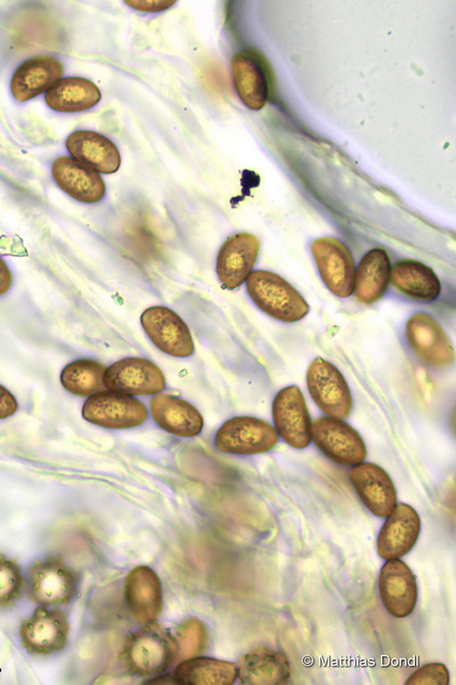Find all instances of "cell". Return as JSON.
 I'll return each instance as SVG.
<instances>
[{
    "instance_id": "cell-2",
    "label": "cell",
    "mask_w": 456,
    "mask_h": 685,
    "mask_svg": "<svg viewBox=\"0 0 456 685\" xmlns=\"http://www.w3.org/2000/svg\"><path fill=\"white\" fill-rule=\"evenodd\" d=\"M309 394L327 416L347 418L352 410V395L341 372L330 362L316 358L306 373Z\"/></svg>"
},
{
    "instance_id": "cell-19",
    "label": "cell",
    "mask_w": 456,
    "mask_h": 685,
    "mask_svg": "<svg viewBox=\"0 0 456 685\" xmlns=\"http://www.w3.org/2000/svg\"><path fill=\"white\" fill-rule=\"evenodd\" d=\"M66 147L74 159L98 173L114 174L120 166V153L115 143L97 132L76 131L67 136Z\"/></svg>"
},
{
    "instance_id": "cell-14",
    "label": "cell",
    "mask_w": 456,
    "mask_h": 685,
    "mask_svg": "<svg viewBox=\"0 0 456 685\" xmlns=\"http://www.w3.org/2000/svg\"><path fill=\"white\" fill-rule=\"evenodd\" d=\"M68 630V622L62 611L39 606L21 625L20 636L29 652L47 655L64 648Z\"/></svg>"
},
{
    "instance_id": "cell-11",
    "label": "cell",
    "mask_w": 456,
    "mask_h": 685,
    "mask_svg": "<svg viewBox=\"0 0 456 685\" xmlns=\"http://www.w3.org/2000/svg\"><path fill=\"white\" fill-rule=\"evenodd\" d=\"M30 596L37 604L49 606L68 603L78 587L75 573L54 558L36 562L28 571Z\"/></svg>"
},
{
    "instance_id": "cell-32",
    "label": "cell",
    "mask_w": 456,
    "mask_h": 685,
    "mask_svg": "<svg viewBox=\"0 0 456 685\" xmlns=\"http://www.w3.org/2000/svg\"><path fill=\"white\" fill-rule=\"evenodd\" d=\"M406 685H448L449 671L442 663H429L414 671Z\"/></svg>"
},
{
    "instance_id": "cell-3",
    "label": "cell",
    "mask_w": 456,
    "mask_h": 685,
    "mask_svg": "<svg viewBox=\"0 0 456 685\" xmlns=\"http://www.w3.org/2000/svg\"><path fill=\"white\" fill-rule=\"evenodd\" d=\"M311 440L328 458L340 465L354 466L366 458L367 448L359 433L350 425L330 416L314 420Z\"/></svg>"
},
{
    "instance_id": "cell-1",
    "label": "cell",
    "mask_w": 456,
    "mask_h": 685,
    "mask_svg": "<svg viewBox=\"0 0 456 685\" xmlns=\"http://www.w3.org/2000/svg\"><path fill=\"white\" fill-rule=\"evenodd\" d=\"M245 281L248 295L254 303L275 320L295 322L303 319L309 311V306L303 296L274 272L254 270Z\"/></svg>"
},
{
    "instance_id": "cell-22",
    "label": "cell",
    "mask_w": 456,
    "mask_h": 685,
    "mask_svg": "<svg viewBox=\"0 0 456 685\" xmlns=\"http://www.w3.org/2000/svg\"><path fill=\"white\" fill-rule=\"evenodd\" d=\"M125 594L133 616L148 624L157 618L161 610V585L157 574L147 566H137L127 576Z\"/></svg>"
},
{
    "instance_id": "cell-34",
    "label": "cell",
    "mask_w": 456,
    "mask_h": 685,
    "mask_svg": "<svg viewBox=\"0 0 456 685\" xmlns=\"http://www.w3.org/2000/svg\"><path fill=\"white\" fill-rule=\"evenodd\" d=\"M18 405L13 394L0 385V419L13 416Z\"/></svg>"
},
{
    "instance_id": "cell-27",
    "label": "cell",
    "mask_w": 456,
    "mask_h": 685,
    "mask_svg": "<svg viewBox=\"0 0 456 685\" xmlns=\"http://www.w3.org/2000/svg\"><path fill=\"white\" fill-rule=\"evenodd\" d=\"M101 92L91 80L80 77L58 79L46 93L47 104L59 112H78L98 103Z\"/></svg>"
},
{
    "instance_id": "cell-31",
    "label": "cell",
    "mask_w": 456,
    "mask_h": 685,
    "mask_svg": "<svg viewBox=\"0 0 456 685\" xmlns=\"http://www.w3.org/2000/svg\"><path fill=\"white\" fill-rule=\"evenodd\" d=\"M23 585L19 566L0 554V606L11 604L19 595Z\"/></svg>"
},
{
    "instance_id": "cell-5",
    "label": "cell",
    "mask_w": 456,
    "mask_h": 685,
    "mask_svg": "<svg viewBox=\"0 0 456 685\" xmlns=\"http://www.w3.org/2000/svg\"><path fill=\"white\" fill-rule=\"evenodd\" d=\"M82 416L102 427L123 429L144 423L148 412L144 404L131 395L114 391H101L85 401Z\"/></svg>"
},
{
    "instance_id": "cell-12",
    "label": "cell",
    "mask_w": 456,
    "mask_h": 685,
    "mask_svg": "<svg viewBox=\"0 0 456 685\" xmlns=\"http://www.w3.org/2000/svg\"><path fill=\"white\" fill-rule=\"evenodd\" d=\"M408 342L416 355L432 367H445L454 361V350L441 326L429 314L412 315L406 324Z\"/></svg>"
},
{
    "instance_id": "cell-13",
    "label": "cell",
    "mask_w": 456,
    "mask_h": 685,
    "mask_svg": "<svg viewBox=\"0 0 456 685\" xmlns=\"http://www.w3.org/2000/svg\"><path fill=\"white\" fill-rule=\"evenodd\" d=\"M260 240L251 233L230 236L221 246L216 258V273L221 284L229 290L241 286L256 262Z\"/></svg>"
},
{
    "instance_id": "cell-17",
    "label": "cell",
    "mask_w": 456,
    "mask_h": 685,
    "mask_svg": "<svg viewBox=\"0 0 456 685\" xmlns=\"http://www.w3.org/2000/svg\"><path fill=\"white\" fill-rule=\"evenodd\" d=\"M420 532V519L409 505H396L383 524L377 542L378 553L386 560L407 554L415 545Z\"/></svg>"
},
{
    "instance_id": "cell-29",
    "label": "cell",
    "mask_w": 456,
    "mask_h": 685,
    "mask_svg": "<svg viewBox=\"0 0 456 685\" xmlns=\"http://www.w3.org/2000/svg\"><path fill=\"white\" fill-rule=\"evenodd\" d=\"M105 365L91 359H78L67 364L60 382L69 393L78 396H90L104 391Z\"/></svg>"
},
{
    "instance_id": "cell-9",
    "label": "cell",
    "mask_w": 456,
    "mask_h": 685,
    "mask_svg": "<svg viewBox=\"0 0 456 685\" xmlns=\"http://www.w3.org/2000/svg\"><path fill=\"white\" fill-rule=\"evenodd\" d=\"M103 382L110 391L135 395L158 394L165 387L162 371L151 361L127 357L106 368Z\"/></svg>"
},
{
    "instance_id": "cell-16",
    "label": "cell",
    "mask_w": 456,
    "mask_h": 685,
    "mask_svg": "<svg viewBox=\"0 0 456 685\" xmlns=\"http://www.w3.org/2000/svg\"><path fill=\"white\" fill-rule=\"evenodd\" d=\"M378 589L385 608L392 616L405 617L414 610L418 596L416 578L404 562L390 559L384 564Z\"/></svg>"
},
{
    "instance_id": "cell-28",
    "label": "cell",
    "mask_w": 456,
    "mask_h": 685,
    "mask_svg": "<svg viewBox=\"0 0 456 685\" xmlns=\"http://www.w3.org/2000/svg\"><path fill=\"white\" fill-rule=\"evenodd\" d=\"M236 675V669L230 662L193 657L178 666L174 679L183 685H230Z\"/></svg>"
},
{
    "instance_id": "cell-18",
    "label": "cell",
    "mask_w": 456,
    "mask_h": 685,
    "mask_svg": "<svg viewBox=\"0 0 456 685\" xmlns=\"http://www.w3.org/2000/svg\"><path fill=\"white\" fill-rule=\"evenodd\" d=\"M52 176L60 189L79 202L95 204L105 195L100 174L73 157H57L52 164Z\"/></svg>"
},
{
    "instance_id": "cell-33",
    "label": "cell",
    "mask_w": 456,
    "mask_h": 685,
    "mask_svg": "<svg viewBox=\"0 0 456 685\" xmlns=\"http://www.w3.org/2000/svg\"><path fill=\"white\" fill-rule=\"evenodd\" d=\"M130 7L140 12L155 13L166 10L175 4L171 0H128L124 2Z\"/></svg>"
},
{
    "instance_id": "cell-4",
    "label": "cell",
    "mask_w": 456,
    "mask_h": 685,
    "mask_svg": "<svg viewBox=\"0 0 456 685\" xmlns=\"http://www.w3.org/2000/svg\"><path fill=\"white\" fill-rule=\"evenodd\" d=\"M277 442L276 430L268 422L253 416H235L225 421L215 436L220 451L238 455L264 453Z\"/></svg>"
},
{
    "instance_id": "cell-10",
    "label": "cell",
    "mask_w": 456,
    "mask_h": 685,
    "mask_svg": "<svg viewBox=\"0 0 456 685\" xmlns=\"http://www.w3.org/2000/svg\"><path fill=\"white\" fill-rule=\"evenodd\" d=\"M272 414L276 432L286 444L297 449L310 444L312 422L299 387L281 389L273 401Z\"/></svg>"
},
{
    "instance_id": "cell-8",
    "label": "cell",
    "mask_w": 456,
    "mask_h": 685,
    "mask_svg": "<svg viewBox=\"0 0 456 685\" xmlns=\"http://www.w3.org/2000/svg\"><path fill=\"white\" fill-rule=\"evenodd\" d=\"M176 646L168 632L148 626L134 633L126 646V659L131 670L140 675L161 672L172 661Z\"/></svg>"
},
{
    "instance_id": "cell-26",
    "label": "cell",
    "mask_w": 456,
    "mask_h": 685,
    "mask_svg": "<svg viewBox=\"0 0 456 685\" xmlns=\"http://www.w3.org/2000/svg\"><path fill=\"white\" fill-rule=\"evenodd\" d=\"M390 280L400 292L419 300H434L440 292V283L435 272L414 259L396 262L391 268Z\"/></svg>"
},
{
    "instance_id": "cell-6",
    "label": "cell",
    "mask_w": 456,
    "mask_h": 685,
    "mask_svg": "<svg viewBox=\"0 0 456 685\" xmlns=\"http://www.w3.org/2000/svg\"><path fill=\"white\" fill-rule=\"evenodd\" d=\"M310 249L322 280L328 290L340 298L354 292L355 263L348 248L334 237L313 240Z\"/></svg>"
},
{
    "instance_id": "cell-23",
    "label": "cell",
    "mask_w": 456,
    "mask_h": 685,
    "mask_svg": "<svg viewBox=\"0 0 456 685\" xmlns=\"http://www.w3.org/2000/svg\"><path fill=\"white\" fill-rule=\"evenodd\" d=\"M64 71L57 59L48 57H36L26 60L15 71L11 79V92L15 99L26 101L47 91Z\"/></svg>"
},
{
    "instance_id": "cell-35",
    "label": "cell",
    "mask_w": 456,
    "mask_h": 685,
    "mask_svg": "<svg viewBox=\"0 0 456 685\" xmlns=\"http://www.w3.org/2000/svg\"><path fill=\"white\" fill-rule=\"evenodd\" d=\"M12 285V275L5 260L0 258V295L6 293Z\"/></svg>"
},
{
    "instance_id": "cell-15",
    "label": "cell",
    "mask_w": 456,
    "mask_h": 685,
    "mask_svg": "<svg viewBox=\"0 0 456 685\" xmlns=\"http://www.w3.org/2000/svg\"><path fill=\"white\" fill-rule=\"evenodd\" d=\"M351 482L365 506L379 518L388 517L397 505V492L389 474L378 465L360 462L350 470Z\"/></svg>"
},
{
    "instance_id": "cell-24",
    "label": "cell",
    "mask_w": 456,
    "mask_h": 685,
    "mask_svg": "<svg viewBox=\"0 0 456 685\" xmlns=\"http://www.w3.org/2000/svg\"><path fill=\"white\" fill-rule=\"evenodd\" d=\"M231 69L239 99L248 109L261 110L269 96V84L262 64L253 55L242 51L233 56Z\"/></svg>"
},
{
    "instance_id": "cell-21",
    "label": "cell",
    "mask_w": 456,
    "mask_h": 685,
    "mask_svg": "<svg viewBox=\"0 0 456 685\" xmlns=\"http://www.w3.org/2000/svg\"><path fill=\"white\" fill-rule=\"evenodd\" d=\"M238 676L248 685H283L291 677L289 661L284 653L260 647L239 659Z\"/></svg>"
},
{
    "instance_id": "cell-20",
    "label": "cell",
    "mask_w": 456,
    "mask_h": 685,
    "mask_svg": "<svg viewBox=\"0 0 456 685\" xmlns=\"http://www.w3.org/2000/svg\"><path fill=\"white\" fill-rule=\"evenodd\" d=\"M150 413L165 431L182 437H194L202 429L203 419L189 402L168 394H158L150 400Z\"/></svg>"
},
{
    "instance_id": "cell-25",
    "label": "cell",
    "mask_w": 456,
    "mask_h": 685,
    "mask_svg": "<svg viewBox=\"0 0 456 685\" xmlns=\"http://www.w3.org/2000/svg\"><path fill=\"white\" fill-rule=\"evenodd\" d=\"M390 271V260L384 249L372 248L367 252L355 273L356 298L366 304L378 301L388 290Z\"/></svg>"
},
{
    "instance_id": "cell-7",
    "label": "cell",
    "mask_w": 456,
    "mask_h": 685,
    "mask_svg": "<svg viewBox=\"0 0 456 685\" xmlns=\"http://www.w3.org/2000/svg\"><path fill=\"white\" fill-rule=\"evenodd\" d=\"M140 323L152 343L174 357H188L194 352L192 334L184 321L165 306H151L140 315Z\"/></svg>"
},
{
    "instance_id": "cell-30",
    "label": "cell",
    "mask_w": 456,
    "mask_h": 685,
    "mask_svg": "<svg viewBox=\"0 0 456 685\" xmlns=\"http://www.w3.org/2000/svg\"><path fill=\"white\" fill-rule=\"evenodd\" d=\"M207 630L202 621L191 618L181 624L177 631L179 656L188 659L199 655L207 643Z\"/></svg>"
}]
</instances>
